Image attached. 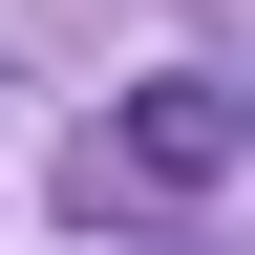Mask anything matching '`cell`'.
Segmentation results:
<instances>
[{
	"instance_id": "6da1fadb",
	"label": "cell",
	"mask_w": 255,
	"mask_h": 255,
	"mask_svg": "<svg viewBox=\"0 0 255 255\" xmlns=\"http://www.w3.org/2000/svg\"><path fill=\"white\" fill-rule=\"evenodd\" d=\"M234 149H255V107H234V85H128V170H149V191H213Z\"/></svg>"
}]
</instances>
